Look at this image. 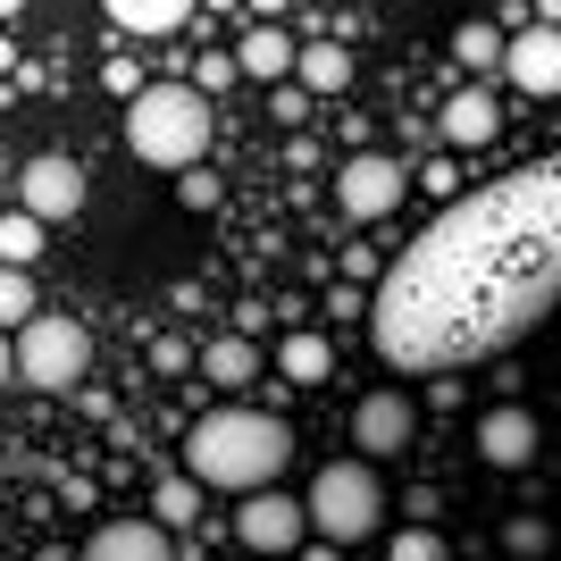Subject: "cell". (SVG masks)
<instances>
[{
	"mask_svg": "<svg viewBox=\"0 0 561 561\" xmlns=\"http://www.w3.org/2000/svg\"><path fill=\"white\" fill-rule=\"evenodd\" d=\"M285 461H294V427L277 411H252V402H218L202 411L185 436V478L202 494H252V486H277Z\"/></svg>",
	"mask_w": 561,
	"mask_h": 561,
	"instance_id": "1",
	"label": "cell"
},
{
	"mask_svg": "<svg viewBox=\"0 0 561 561\" xmlns=\"http://www.w3.org/2000/svg\"><path fill=\"white\" fill-rule=\"evenodd\" d=\"M210 93H193V84H135L126 93V142H135L142 168H193L210 151Z\"/></svg>",
	"mask_w": 561,
	"mask_h": 561,
	"instance_id": "2",
	"label": "cell"
},
{
	"mask_svg": "<svg viewBox=\"0 0 561 561\" xmlns=\"http://www.w3.org/2000/svg\"><path fill=\"white\" fill-rule=\"evenodd\" d=\"M302 519L319 545H369L377 519H386V486H377L369 461H328L302 494Z\"/></svg>",
	"mask_w": 561,
	"mask_h": 561,
	"instance_id": "3",
	"label": "cell"
},
{
	"mask_svg": "<svg viewBox=\"0 0 561 561\" xmlns=\"http://www.w3.org/2000/svg\"><path fill=\"white\" fill-rule=\"evenodd\" d=\"M9 360H18V386H34V394H76L84 369H93V335L76 328V319L34 310V319H18V335H9Z\"/></svg>",
	"mask_w": 561,
	"mask_h": 561,
	"instance_id": "4",
	"label": "cell"
},
{
	"mask_svg": "<svg viewBox=\"0 0 561 561\" xmlns=\"http://www.w3.org/2000/svg\"><path fill=\"white\" fill-rule=\"evenodd\" d=\"M402 202H411V168L386 160V151H352L344 168H335V210L360 218V227H377V218H394Z\"/></svg>",
	"mask_w": 561,
	"mask_h": 561,
	"instance_id": "5",
	"label": "cell"
},
{
	"mask_svg": "<svg viewBox=\"0 0 561 561\" xmlns=\"http://www.w3.org/2000/svg\"><path fill=\"white\" fill-rule=\"evenodd\" d=\"M302 537H310V519H302L294 494H277V486H252V494H243V512H234V545H243V553L285 561V553H302Z\"/></svg>",
	"mask_w": 561,
	"mask_h": 561,
	"instance_id": "6",
	"label": "cell"
},
{
	"mask_svg": "<svg viewBox=\"0 0 561 561\" xmlns=\"http://www.w3.org/2000/svg\"><path fill=\"white\" fill-rule=\"evenodd\" d=\"M411 427H420V402L402 394V386H369V394L352 402V453H369V461L411 453Z\"/></svg>",
	"mask_w": 561,
	"mask_h": 561,
	"instance_id": "7",
	"label": "cell"
},
{
	"mask_svg": "<svg viewBox=\"0 0 561 561\" xmlns=\"http://www.w3.org/2000/svg\"><path fill=\"white\" fill-rule=\"evenodd\" d=\"M18 210H34L43 227L76 218L84 210V168H76L68 151H34V160L18 168Z\"/></svg>",
	"mask_w": 561,
	"mask_h": 561,
	"instance_id": "8",
	"label": "cell"
},
{
	"mask_svg": "<svg viewBox=\"0 0 561 561\" xmlns=\"http://www.w3.org/2000/svg\"><path fill=\"white\" fill-rule=\"evenodd\" d=\"M503 76H512L528 101H553L561 93V25L528 18L519 34H503Z\"/></svg>",
	"mask_w": 561,
	"mask_h": 561,
	"instance_id": "9",
	"label": "cell"
},
{
	"mask_svg": "<svg viewBox=\"0 0 561 561\" xmlns=\"http://www.w3.org/2000/svg\"><path fill=\"white\" fill-rule=\"evenodd\" d=\"M545 453V427H537V411L528 402H494L486 420H478V461H494V469H528Z\"/></svg>",
	"mask_w": 561,
	"mask_h": 561,
	"instance_id": "10",
	"label": "cell"
},
{
	"mask_svg": "<svg viewBox=\"0 0 561 561\" xmlns=\"http://www.w3.org/2000/svg\"><path fill=\"white\" fill-rule=\"evenodd\" d=\"M76 561H176V545H168L160 519H101Z\"/></svg>",
	"mask_w": 561,
	"mask_h": 561,
	"instance_id": "11",
	"label": "cell"
},
{
	"mask_svg": "<svg viewBox=\"0 0 561 561\" xmlns=\"http://www.w3.org/2000/svg\"><path fill=\"white\" fill-rule=\"evenodd\" d=\"M494 135H503L494 93H486V84H461V93L445 101V142H453V151H478V142H494Z\"/></svg>",
	"mask_w": 561,
	"mask_h": 561,
	"instance_id": "12",
	"label": "cell"
},
{
	"mask_svg": "<svg viewBox=\"0 0 561 561\" xmlns=\"http://www.w3.org/2000/svg\"><path fill=\"white\" fill-rule=\"evenodd\" d=\"M234 68L252 76V84H277V76H294V34H285V18H260L243 43H234Z\"/></svg>",
	"mask_w": 561,
	"mask_h": 561,
	"instance_id": "13",
	"label": "cell"
},
{
	"mask_svg": "<svg viewBox=\"0 0 561 561\" xmlns=\"http://www.w3.org/2000/svg\"><path fill=\"white\" fill-rule=\"evenodd\" d=\"M277 377H285V386H328V377H335V344L319 328H294L277 344Z\"/></svg>",
	"mask_w": 561,
	"mask_h": 561,
	"instance_id": "14",
	"label": "cell"
},
{
	"mask_svg": "<svg viewBox=\"0 0 561 561\" xmlns=\"http://www.w3.org/2000/svg\"><path fill=\"white\" fill-rule=\"evenodd\" d=\"M294 84H302L310 101L344 93V84H352V50L344 43H294Z\"/></svg>",
	"mask_w": 561,
	"mask_h": 561,
	"instance_id": "15",
	"label": "cell"
},
{
	"mask_svg": "<svg viewBox=\"0 0 561 561\" xmlns=\"http://www.w3.org/2000/svg\"><path fill=\"white\" fill-rule=\"evenodd\" d=\"M202 377H210V386H252L260 377V344L252 335H210V344H202Z\"/></svg>",
	"mask_w": 561,
	"mask_h": 561,
	"instance_id": "16",
	"label": "cell"
},
{
	"mask_svg": "<svg viewBox=\"0 0 561 561\" xmlns=\"http://www.w3.org/2000/svg\"><path fill=\"white\" fill-rule=\"evenodd\" d=\"M110 9V25H126V34H176V25L193 18V0H101Z\"/></svg>",
	"mask_w": 561,
	"mask_h": 561,
	"instance_id": "17",
	"label": "cell"
},
{
	"mask_svg": "<svg viewBox=\"0 0 561 561\" xmlns=\"http://www.w3.org/2000/svg\"><path fill=\"white\" fill-rule=\"evenodd\" d=\"M453 59H461L469 76H486V68H503V25H486V18H469L461 34H453Z\"/></svg>",
	"mask_w": 561,
	"mask_h": 561,
	"instance_id": "18",
	"label": "cell"
},
{
	"mask_svg": "<svg viewBox=\"0 0 561 561\" xmlns=\"http://www.w3.org/2000/svg\"><path fill=\"white\" fill-rule=\"evenodd\" d=\"M34 252H43V218L0 210V260H9V268H34Z\"/></svg>",
	"mask_w": 561,
	"mask_h": 561,
	"instance_id": "19",
	"label": "cell"
},
{
	"mask_svg": "<svg viewBox=\"0 0 561 561\" xmlns=\"http://www.w3.org/2000/svg\"><path fill=\"white\" fill-rule=\"evenodd\" d=\"M151 519H160V528H193V519H202V486H193V478H168V486L151 494Z\"/></svg>",
	"mask_w": 561,
	"mask_h": 561,
	"instance_id": "20",
	"label": "cell"
},
{
	"mask_svg": "<svg viewBox=\"0 0 561 561\" xmlns=\"http://www.w3.org/2000/svg\"><path fill=\"white\" fill-rule=\"evenodd\" d=\"M503 553H512V561H545V553H553V519H537V512L503 519Z\"/></svg>",
	"mask_w": 561,
	"mask_h": 561,
	"instance_id": "21",
	"label": "cell"
},
{
	"mask_svg": "<svg viewBox=\"0 0 561 561\" xmlns=\"http://www.w3.org/2000/svg\"><path fill=\"white\" fill-rule=\"evenodd\" d=\"M386 561H453V545L436 537V528H427V519H411V528H402V537L386 545Z\"/></svg>",
	"mask_w": 561,
	"mask_h": 561,
	"instance_id": "22",
	"label": "cell"
},
{
	"mask_svg": "<svg viewBox=\"0 0 561 561\" xmlns=\"http://www.w3.org/2000/svg\"><path fill=\"white\" fill-rule=\"evenodd\" d=\"M34 310H43V294H34V277L0 260V319H34Z\"/></svg>",
	"mask_w": 561,
	"mask_h": 561,
	"instance_id": "23",
	"label": "cell"
},
{
	"mask_svg": "<svg viewBox=\"0 0 561 561\" xmlns=\"http://www.w3.org/2000/svg\"><path fill=\"white\" fill-rule=\"evenodd\" d=\"M227 84H243V68H234V50H202V68H193V93H227Z\"/></svg>",
	"mask_w": 561,
	"mask_h": 561,
	"instance_id": "24",
	"label": "cell"
},
{
	"mask_svg": "<svg viewBox=\"0 0 561 561\" xmlns=\"http://www.w3.org/2000/svg\"><path fill=\"white\" fill-rule=\"evenodd\" d=\"M176 202H185V210H218V176H210L202 160L176 168Z\"/></svg>",
	"mask_w": 561,
	"mask_h": 561,
	"instance_id": "25",
	"label": "cell"
},
{
	"mask_svg": "<svg viewBox=\"0 0 561 561\" xmlns=\"http://www.w3.org/2000/svg\"><path fill=\"white\" fill-rule=\"evenodd\" d=\"M302 117H310V93L294 76H277V126H302Z\"/></svg>",
	"mask_w": 561,
	"mask_h": 561,
	"instance_id": "26",
	"label": "cell"
},
{
	"mask_svg": "<svg viewBox=\"0 0 561 561\" xmlns=\"http://www.w3.org/2000/svg\"><path fill=\"white\" fill-rule=\"evenodd\" d=\"M402 512H411V519H427V528H436V512H445V494H436V486H411V494H402Z\"/></svg>",
	"mask_w": 561,
	"mask_h": 561,
	"instance_id": "27",
	"label": "cell"
},
{
	"mask_svg": "<svg viewBox=\"0 0 561 561\" xmlns=\"http://www.w3.org/2000/svg\"><path fill=\"white\" fill-rule=\"evenodd\" d=\"M101 84H110V93L126 101V93H135V84H142V68H135V59H110V68H101Z\"/></svg>",
	"mask_w": 561,
	"mask_h": 561,
	"instance_id": "28",
	"label": "cell"
},
{
	"mask_svg": "<svg viewBox=\"0 0 561 561\" xmlns=\"http://www.w3.org/2000/svg\"><path fill=\"white\" fill-rule=\"evenodd\" d=\"M319 319H360V285H335L328 302H319Z\"/></svg>",
	"mask_w": 561,
	"mask_h": 561,
	"instance_id": "29",
	"label": "cell"
},
{
	"mask_svg": "<svg viewBox=\"0 0 561 561\" xmlns=\"http://www.w3.org/2000/svg\"><path fill=\"white\" fill-rule=\"evenodd\" d=\"M268 328H277V319H268V302H243V310H234V335H252V344H260Z\"/></svg>",
	"mask_w": 561,
	"mask_h": 561,
	"instance_id": "30",
	"label": "cell"
},
{
	"mask_svg": "<svg viewBox=\"0 0 561 561\" xmlns=\"http://www.w3.org/2000/svg\"><path fill=\"white\" fill-rule=\"evenodd\" d=\"M427 402H436V411H461L469 386H461V377H436V386H427Z\"/></svg>",
	"mask_w": 561,
	"mask_h": 561,
	"instance_id": "31",
	"label": "cell"
},
{
	"mask_svg": "<svg viewBox=\"0 0 561 561\" xmlns=\"http://www.w3.org/2000/svg\"><path fill=\"white\" fill-rule=\"evenodd\" d=\"M243 9H252V18H285V0H243Z\"/></svg>",
	"mask_w": 561,
	"mask_h": 561,
	"instance_id": "32",
	"label": "cell"
},
{
	"mask_svg": "<svg viewBox=\"0 0 561 561\" xmlns=\"http://www.w3.org/2000/svg\"><path fill=\"white\" fill-rule=\"evenodd\" d=\"M302 561H344V545H310V553Z\"/></svg>",
	"mask_w": 561,
	"mask_h": 561,
	"instance_id": "33",
	"label": "cell"
},
{
	"mask_svg": "<svg viewBox=\"0 0 561 561\" xmlns=\"http://www.w3.org/2000/svg\"><path fill=\"white\" fill-rule=\"evenodd\" d=\"M9 377H18V360H9V335H0V386H9Z\"/></svg>",
	"mask_w": 561,
	"mask_h": 561,
	"instance_id": "34",
	"label": "cell"
},
{
	"mask_svg": "<svg viewBox=\"0 0 561 561\" xmlns=\"http://www.w3.org/2000/svg\"><path fill=\"white\" fill-rule=\"evenodd\" d=\"M25 18V0H0V25H18Z\"/></svg>",
	"mask_w": 561,
	"mask_h": 561,
	"instance_id": "35",
	"label": "cell"
},
{
	"mask_svg": "<svg viewBox=\"0 0 561 561\" xmlns=\"http://www.w3.org/2000/svg\"><path fill=\"white\" fill-rule=\"evenodd\" d=\"M537 18H545V25H561V0H537Z\"/></svg>",
	"mask_w": 561,
	"mask_h": 561,
	"instance_id": "36",
	"label": "cell"
},
{
	"mask_svg": "<svg viewBox=\"0 0 561 561\" xmlns=\"http://www.w3.org/2000/svg\"><path fill=\"white\" fill-rule=\"evenodd\" d=\"M34 561H76V553H68V545H43V553H34Z\"/></svg>",
	"mask_w": 561,
	"mask_h": 561,
	"instance_id": "37",
	"label": "cell"
},
{
	"mask_svg": "<svg viewBox=\"0 0 561 561\" xmlns=\"http://www.w3.org/2000/svg\"><path fill=\"white\" fill-rule=\"evenodd\" d=\"M0 469H9V453H0Z\"/></svg>",
	"mask_w": 561,
	"mask_h": 561,
	"instance_id": "38",
	"label": "cell"
}]
</instances>
